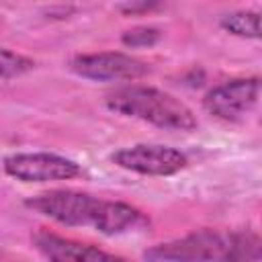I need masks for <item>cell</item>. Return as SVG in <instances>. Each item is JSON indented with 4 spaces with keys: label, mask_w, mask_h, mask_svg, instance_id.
Segmentation results:
<instances>
[{
    "label": "cell",
    "mask_w": 262,
    "mask_h": 262,
    "mask_svg": "<svg viewBox=\"0 0 262 262\" xmlns=\"http://www.w3.org/2000/svg\"><path fill=\"white\" fill-rule=\"evenodd\" d=\"M260 256V237L248 229H199L180 239L158 244L143 254L147 260H258Z\"/></svg>",
    "instance_id": "1"
},
{
    "label": "cell",
    "mask_w": 262,
    "mask_h": 262,
    "mask_svg": "<svg viewBox=\"0 0 262 262\" xmlns=\"http://www.w3.org/2000/svg\"><path fill=\"white\" fill-rule=\"evenodd\" d=\"M106 106L119 115L133 117L168 131H192L194 113L176 96L151 86H123L106 94Z\"/></svg>",
    "instance_id": "2"
},
{
    "label": "cell",
    "mask_w": 262,
    "mask_h": 262,
    "mask_svg": "<svg viewBox=\"0 0 262 262\" xmlns=\"http://www.w3.org/2000/svg\"><path fill=\"white\" fill-rule=\"evenodd\" d=\"M102 201L104 199L92 196L88 192H78V190H49L29 199L25 205L61 225L94 227Z\"/></svg>",
    "instance_id": "3"
},
{
    "label": "cell",
    "mask_w": 262,
    "mask_h": 262,
    "mask_svg": "<svg viewBox=\"0 0 262 262\" xmlns=\"http://www.w3.org/2000/svg\"><path fill=\"white\" fill-rule=\"evenodd\" d=\"M74 74L96 80V82H119V80H137L149 72V66L137 57L119 51H100V53H82L70 61Z\"/></svg>",
    "instance_id": "4"
},
{
    "label": "cell",
    "mask_w": 262,
    "mask_h": 262,
    "mask_svg": "<svg viewBox=\"0 0 262 262\" xmlns=\"http://www.w3.org/2000/svg\"><path fill=\"white\" fill-rule=\"evenodd\" d=\"M4 170L8 176L20 182H53L72 180L80 174V166L57 154H14L4 160Z\"/></svg>",
    "instance_id": "5"
},
{
    "label": "cell",
    "mask_w": 262,
    "mask_h": 262,
    "mask_svg": "<svg viewBox=\"0 0 262 262\" xmlns=\"http://www.w3.org/2000/svg\"><path fill=\"white\" fill-rule=\"evenodd\" d=\"M113 162L125 170L143 176H172L182 168H186L188 164L182 151L168 145H147V143L119 149L117 154H113Z\"/></svg>",
    "instance_id": "6"
},
{
    "label": "cell",
    "mask_w": 262,
    "mask_h": 262,
    "mask_svg": "<svg viewBox=\"0 0 262 262\" xmlns=\"http://www.w3.org/2000/svg\"><path fill=\"white\" fill-rule=\"evenodd\" d=\"M260 96L258 78H239L215 86L203 98V106L209 115L223 121H237L250 113Z\"/></svg>",
    "instance_id": "7"
},
{
    "label": "cell",
    "mask_w": 262,
    "mask_h": 262,
    "mask_svg": "<svg viewBox=\"0 0 262 262\" xmlns=\"http://www.w3.org/2000/svg\"><path fill=\"white\" fill-rule=\"evenodd\" d=\"M33 244L45 258L57 260V262H92V260H115L117 258L115 254L104 252L96 246L80 244V242L55 235L45 229L33 235Z\"/></svg>",
    "instance_id": "8"
},
{
    "label": "cell",
    "mask_w": 262,
    "mask_h": 262,
    "mask_svg": "<svg viewBox=\"0 0 262 262\" xmlns=\"http://www.w3.org/2000/svg\"><path fill=\"white\" fill-rule=\"evenodd\" d=\"M139 221H141V213L135 207L121 201H102L94 227L104 235H117L135 227Z\"/></svg>",
    "instance_id": "9"
},
{
    "label": "cell",
    "mask_w": 262,
    "mask_h": 262,
    "mask_svg": "<svg viewBox=\"0 0 262 262\" xmlns=\"http://www.w3.org/2000/svg\"><path fill=\"white\" fill-rule=\"evenodd\" d=\"M221 27L231 35L258 39L260 37V14L256 10H237L221 18Z\"/></svg>",
    "instance_id": "10"
},
{
    "label": "cell",
    "mask_w": 262,
    "mask_h": 262,
    "mask_svg": "<svg viewBox=\"0 0 262 262\" xmlns=\"http://www.w3.org/2000/svg\"><path fill=\"white\" fill-rule=\"evenodd\" d=\"M33 68H35L33 59H29L16 51L0 47V78H16V76L27 74Z\"/></svg>",
    "instance_id": "11"
},
{
    "label": "cell",
    "mask_w": 262,
    "mask_h": 262,
    "mask_svg": "<svg viewBox=\"0 0 262 262\" xmlns=\"http://www.w3.org/2000/svg\"><path fill=\"white\" fill-rule=\"evenodd\" d=\"M160 37H162V33L156 27H133L123 33L121 41L127 47H147V45L158 43Z\"/></svg>",
    "instance_id": "12"
}]
</instances>
